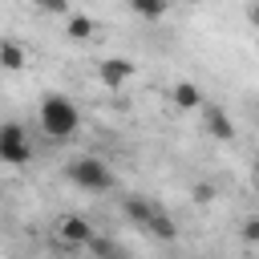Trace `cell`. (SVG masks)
<instances>
[{
  "label": "cell",
  "instance_id": "obj_14",
  "mask_svg": "<svg viewBox=\"0 0 259 259\" xmlns=\"http://www.w3.org/2000/svg\"><path fill=\"white\" fill-rule=\"evenodd\" d=\"M190 194H194L198 202H210V198H214V186H210V182H198V186H194Z\"/></svg>",
  "mask_w": 259,
  "mask_h": 259
},
{
  "label": "cell",
  "instance_id": "obj_5",
  "mask_svg": "<svg viewBox=\"0 0 259 259\" xmlns=\"http://www.w3.org/2000/svg\"><path fill=\"white\" fill-rule=\"evenodd\" d=\"M202 130H206L210 138H219V142H231V138H235V125H231V117H227L223 105H206V109H202Z\"/></svg>",
  "mask_w": 259,
  "mask_h": 259
},
{
  "label": "cell",
  "instance_id": "obj_15",
  "mask_svg": "<svg viewBox=\"0 0 259 259\" xmlns=\"http://www.w3.org/2000/svg\"><path fill=\"white\" fill-rule=\"evenodd\" d=\"M243 239H247V243L259 239V219H243Z\"/></svg>",
  "mask_w": 259,
  "mask_h": 259
},
{
  "label": "cell",
  "instance_id": "obj_7",
  "mask_svg": "<svg viewBox=\"0 0 259 259\" xmlns=\"http://www.w3.org/2000/svg\"><path fill=\"white\" fill-rule=\"evenodd\" d=\"M174 105H178V109H198V105H202V89H198L194 81H178V85H174Z\"/></svg>",
  "mask_w": 259,
  "mask_h": 259
},
{
  "label": "cell",
  "instance_id": "obj_6",
  "mask_svg": "<svg viewBox=\"0 0 259 259\" xmlns=\"http://www.w3.org/2000/svg\"><path fill=\"white\" fill-rule=\"evenodd\" d=\"M57 231H61V239L65 243H89L97 231L89 227V219H81V214H65L61 223H57Z\"/></svg>",
  "mask_w": 259,
  "mask_h": 259
},
{
  "label": "cell",
  "instance_id": "obj_13",
  "mask_svg": "<svg viewBox=\"0 0 259 259\" xmlns=\"http://www.w3.org/2000/svg\"><path fill=\"white\" fill-rule=\"evenodd\" d=\"M134 12L146 16V20H162L166 16V4L162 0H134Z\"/></svg>",
  "mask_w": 259,
  "mask_h": 259
},
{
  "label": "cell",
  "instance_id": "obj_11",
  "mask_svg": "<svg viewBox=\"0 0 259 259\" xmlns=\"http://www.w3.org/2000/svg\"><path fill=\"white\" fill-rule=\"evenodd\" d=\"M146 231H150V235H158V239H174V235H178V227H174V219H170L166 210H154V214H150V223H146Z\"/></svg>",
  "mask_w": 259,
  "mask_h": 259
},
{
  "label": "cell",
  "instance_id": "obj_4",
  "mask_svg": "<svg viewBox=\"0 0 259 259\" xmlns=\"http://www.w3.org/2000/svg\"><path fill=\"white\" fill-rule=\"evenodd\" d=\"M130 77H134V65H130L125 57H109V61H101V65H97V81H101V85H109V89H121Z\"/></svg>",
  "mask_w": 259,
  "mask_h": 259
},
{
  "label": "cell",
  "instance_id": "obj_10",
  "mask_svg": "<svg viewBox=\"0 0 259 259\" xmlns=\"http://www.w3.org/2000/svg\"><path fill=\"white\" fill-rule=\"evenodd\" d=\"M65 32H69L73 40H89V36H93V20H89L85 12H69V16H65Z\"/></svg>",
  "mask_w": 259,
  "mask_h": 259
},
{
  "label": "cell",
  "instance_id": "obj_9",
  "mask_svg": "<svg viewBox=\"0 0 259 259\" xmlns=\"http://www.w3.org/2000/svg\"><path fill=\"white\" fill-rule=\"evenodd\" d=\"M154 210H158V206H154V202H146V198H138V194H134V198H125V219H130L134 227H146Z\"/></svg>",
  "mask_w": 259,
  "mask_h": 259
},
{
  "label": "cell",
  "instance_id": "obj_12",
  "mask_svg": "<svg viewBox=\"0 0 259 259\" xmlns=\"http://www.w3.org/2000/svg\"><path fill=\"white\" fill-rule=\"evenodd\" d=\"M0 65H4V69H12V73H16V69H24V49H20L16 40H0Z\"/></svg>",
  "mask_w": 259,
  "mask_h": 259
},
{
  "label": "cell",
  "instance_id": "obj_8",
  "mask_svg": "<svg viewBox=\"0 0 259 259\" xmlns=\"http://www.w3.org/2000/svg\"><path fill=\"white\" fill-rule=\"evenodd\" d=\"M85 247L93 251V259H125V247L113 243V239H105V235H93Z\"/></svg>",
  "mask_w": 259,
  "mask_h": 259
},
{
  "label": "cell",
  "instance_id": "obj_1",
  "mask_svg": "<svg viewBox=\"0 0 259 259\" xmlns=\"http://www.w3.org/2000/svg\"><path fill=\"white\" fill-rule=\"evenodd\" d=\"M40 130L49 134V138H73L77 130H81V113H77V105L65 97V93H45V101H40Z\"/></svg>",
  "mask_w": 259,
  "mask_h": 259
},
{
  "label": "cell",
  "instance_id": "obj_2",
  "mask_svg": "<svg viewBox=\"0 0 259 259\" xmlns=\"http://www.w3.org/2000/svg\"><path fill=\"white\" fill-rule=\"evenodd\" d=\"M65 178H69L73 186H81V190H93V194H101V190L113 186V170H109L101 158H89V154L73 158V162L65 166Z\"/></svg>",
  "mask_w": 259,
  "mask_h": 259
},
{
  "label": "cell",
  "instance_id": "obj_3",
  "mask_svg": "<svg viewBox=\"0 0 259 259\" xmlns=\"http://www.w3.org/2000/svg\"><path fill=\"white\" fill-rule=\"evenodd\" d=\"M28 158H32V146H28V138H24V125H16V121L0 125V162L24 166Z\"/></svg>",
  "mask_w": 259,
  "mask_h": 259
}]
</instances>
